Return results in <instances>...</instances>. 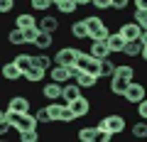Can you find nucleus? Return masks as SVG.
I'll list each match as a JSON object with an SVG mask.
<instances>
[{
	"label": "nucleus",
	"instance_id": "obj_1",
	"mask_svg": "<svg viewBox=\"0 0 147 142\" xmlns=\"http://www.w3.org/2000/svg\"><path fill=\"white\" fill-rule=\"evenodd\" d=\"M49 113H52V120L54 122H71V120H76L71 105H69L66 100H64V103H52V105H49Z\"/></svg>",
	"mask_w": 147,
	"mask_h": 142
},
{
	"label": "nucleus",
	"instance_id": "obj_2",
	"mask_svg": "<svg viewBox=\"0 0 147 142\" xmlns=\"http://www.w3.org/2000/svg\"><path fill=\"white\" fill-rule=\"evenodd\" d=\"M12 127H15L17 132H27V130H37V125H39V120H37L34 115H30V113H12Z\"/></svg>",
	"mask_w": 147,
	"mask_h": 142
},
{
	"label": "nucleus",
	"instance_id": "obj_3",
	"mask_svg": "<svg viewBox=\"0 0 147 142\" xmlns=\"http://www.w3.org/2000/svg\"><path fill=\"white\" fill-rule=\"evenodd\" d=\"M98 130H110L113 135H120V132L125 130V115H120V113L105 115L103 120L98 122Z\"/></svg>",
	"mask_w": 147,
	"mask_h": 142
},
{
	"label": "nucleus",
	"instance_id": "obj_4",
	"mask_svg": "<svg viewBox=\"0 0 147 142\" xmlns=\"http://www.w3.org/2000/svg\"><path fill=\"white\" fill-rule=\"evenodd\" d=\"M86 25H88V32H91V39H108V27L105 22L100 20L98 15H88L86 17Z\"/></svg>",
	"mask_w": 147,
	"mask_h": 142
},
{
	"label": "nucleus",
	"instance_id": "obj_5",
	"mask_svg": "<svg viewBox=\"0 0 147 142\" xmlns=\"http://www.w3.org/2000/svg\"><path fill=\"white\" fill-rule=\"evenodd\" d=\"M71 71H74V81H76L81 88H93L100 81V76L91 74V71H84V69H79V66H71Z\"/></svg>",
	"mask_w": 147,
	"mask_h": 142
},
{
	"label": "nucleus",
	"instance_id": "obj_6",
	"mask_svg": "<svg viewBox=\"0 0 147 142\" xmlns=\"http://www.w3.org/2000/svg\"><path fill=\"white\" fill-rule=\"evenodd\" d=\"M76 57H79V49H74V47H61L57 54H54V64L76 66Z\"/></svg>",
	"mask_w": 147,
	"mask_h": 142
},
{
	"label": "nucleus",
	"instance_id": "obj_7",
	"mask_svg": "<svg viewBox=\"0 0 147 142\" xmlns=\"http://www.w3.org/2000/svg\"><path fill=\"white\" fill-rule=\"evenodd\" d=\"M123 98L127 100V103H140V100H145L147 98V88L142 83H135V81H130V86H127V91H125V96Z\"/></svg>",
	"mask_w": 147,
	"mask_h": 142
},
{
	"label": "nucleus",
	"instance_id": "obj_8",
	"mask_svg": "<svg viewBox=\"0 0 147 142\" xmlns=\"http://www.w3.org/2000/svg\"><path fill=\"white\" fill-rule=\"evenodd\" d=\"M49 79L57 81V83H69V79H74L71 66H64V64H54L49 69Z\"/></svg>",
	"mask_w": 147,
	"mask_h": 142
},
{
	"label": "nucleus",
	"instance_id": "obj_9",
	"mask_svg": "<svg viewBox=\"0 0 147 142\" xmlns=\"http://www.w3.org/2000/svg\"><path fill=\"white\" fill-rule=\"evenodd\" d=\"M91 54H93V59H108L110 54V47H108V39H91V49H88Z\"/></svg>",
	"mask_w": 147,
	"mask_h": 142
},
{
	"label": "nucleus",
	"instance_id": "obj_10",
	"mask_svg": "<svg viewBox=\"0 0 147 142\" xmlns=\"http://www.w3.org/2000/svg\"><path fill=\"white\" fill-rule=\"evenodd\" d=\"M69 105H71V110H74V115H76V118H86L91 113V100L86 98V96H79V98L71 100Z\"/></svg>",
	"mask_w": 147,
	"mask_h": 142
},
{
	"label": "nucleus",
	"instance_id": "obj_11",
	"mask_svg": "<svg viewBox=\"0 0 147 142\" xmlns=\"http://www.w3.org/2000/svg\"><path fill=\"white\" fill-rule=\"evenodd\" d=\"M42 96H44L47 100H59V98L64 96V83H57V81H49V83H44Z\"/></svg>",
	"mask_w": 147,
	"mask_h": 142
},
{
	"label": "nucleus",
	"instance_id": "obj_12",
	"mask_svg": "<svg viewBox=\"0 0 147 142\" xmlns=\"http://www.w3.org/2000/svg\"><path fill=\"white\" fill-rule=\"evenodd\" d=\"M7 108L12 113H30V98L27 96H12L7 100Z\"/></svg>",
	"mask_w": 147,
	"mask_h": 142
},
{
	"label": "nucleus",
	"instance_id": "obj_13",
	"mask_svg": "<svg viewBox=\"0 0 147 142\" xmlns=\"http://www.w3.org/2000/svg\"><path fill=\"white\" fill-rule=\"evenodd\" d=\"M127 86H130V79H123V76H118V74L110 76V93L113 96H125Z\"/></svg>",
	"mask_w": 147,
	"mask_h": 142
},
{
	"label": "nucleus",
	"instance_id": "obj_14",
	"mask_svg": "<svg viewBox=\"0 0 147 142\" xmlns=\"http://www.w3.org/2000/svg\"><path fill=\"white\" fill-rule=\"evenodd\" d=\"M120 34L125 39H140L142 37V27L137 22H123L120 25Z\"/></svg>",
	"mask_w": 147,
	"mask_h": 142
},
{
	"label": "nucleus",
	"instance_id": "obj_15",
	"mask_svg": "<svg viewBox=\"0 0 147 142\" xmlns=\"http://www.w3.org/2000/svg\"><path fill=\"white\" fill-rule=\"evenodd\" d=\"M3 76H5L7 81H17V79H25V71H22L15 64V59H12V61H7L5 66H3Z\"/></svg>",
	"mask_w": 147,
	"mask_h": 142
},
{
	"label": "nucleus",
	"instance_id": "obj_16",
	"mask_svg": "<svg viewBox=\"0 0 147 142\" xmlns=\"http://www.w3.org/2000/svg\"><path fill=\"white\" fill-rule=\"evenodd\" d=\"M79 140H81V142H96V140H100V130H98V125L81 127V130H79Z\"/></svg>",
	"mask_w": 147,
	"mask_h": 142
},
{
	"label": "nucleus",
	"instance_id": "obj_17",
	"mask_svg": "<svg viewBox=\"0 0 147 142\" xmlns=\"http://www.w3.org/2000/svg\"><path fill=\"white\" fill-rule=\"evenodd\" d=\"M125 42H127V39L120 34V30L108 34V47H110V52H123V49H125Z\"/></svg>",
	"mask_w": 147,
	"mask_h": 142
},
{
	"label": "nucleus",
	"instance_id": "obj_18",
	"mask_svg": "<svg viewBox=\"0 0 147 142\" xmlns=\"http://www.w3.org/2000/svg\"><path fill=\"white\" fill-rule=\"evenodd\" d=\"M32 66L37 69H52L54 66V57H47V54H42V49H39V54H32Z\"/></svg>",
	"mask_w": 147,
	"mask_h": 142
},
{
	"label": "nucleus",
	"instance_id": "obj_19",
	"mask_svg": "<svg viewBox=\"0 0 147 142\" xmlns=\"http://www.w3.org/2000/svg\"><path fill=\"white\" fill-rule=\"evenodd\" d=\"M71 34H74L76 39H91V32H88V25H86V17L71 25Z\"/></svg>",
	"mask_w": 147,
	"mask_h": 142
},
{
	"label": "nucleus",
	"instance_id": "obj_20",
	"mask_svg": "<svg viewBox=\"0 0 147 142\" xmlns=\"http://www.w3.org/2000/svg\"><path fill=\"white\" fill-rule=\"evenodd\" d=\"M142 47H145L142 39H127L123 54H125V57H140V54H142Z\"/></svg>",
	"mask_w": 147,
	"mask_h": 142
},
{
	"label": "nucleus",
	"instance_id": "obj_21",
	"mask_svg": "<svg viewBox=\"0 0 147 142\" xmlns=\"http://www.w3.org/2000/svg\"><path fill=\"white\" fill-rule=\"evenodd\" d=\"M37 25H39V22H37L30 12H20V15L15 17V27H20V30H30V27H37Z\"/></svg>",
	"mask_w": 147,
	"mask_h": 142
},
{
	"label": "nucleus",
	"instance_id": "obj_22",
	"mask_svg": "<svg viewBox=\"0 0 147 142\" xmlns=\"http://www.w3.org/2000/svg\"><path fill=\"white\" fill-rule=\"evenodd\" d=\"M39 27H42L44 32H57L59 30V17L57 15H44V17H39Z\"/></svg>",
	"mask_w": 147,
	"mask_h": 142
},
{
	"label": "nucleus",
	"instance_id": "obj_23",
	"mask_svg": "<svg viewBox=\"0 0 147 142\" xmlns=\"http://www.w3.org/2000/svg\"><path fill=\"white\" fill-rule=\"evenodd\" d=\"M79 96H84V93H81V86H79V83H64V96H61V98L66 100V103L76 100Z\"/></svg>",
	"mask_w": 147,
	"mask_h": 142
},
{
	"label": "nucleus",
	"instance_id": "obj_24",
	"mask_svg": "<svg viewBox=\"0 0 147 142\" xmlns=\"http://www.w3.org/2000/svg\"><path fill=\"white\" fill-rule=\"evenodd\" d=\"M47 69H37V66H32L30 71H25V79L30 81V83H39V81H44L47 79Z\"/></svg>",
	"mask_w": 147,
	"mask_h": 142
},
{
	"label": "nucleus",
	"instance_id": "obj_25",
	"mask_svg": "<svg viewBox=\"0 0 147 142\" xmlns=\"http://www.w3.org/2000/svg\"><path fill=\"white\" fill-rule=\"evenodd\" d=\"M52 42H54L52 32H44V30H42V32H39V37H37V42H34V47L44 52V49H49V47H52Z\"/></svg>",
	"mask_w": 147,
	"mask_h": 142
},
{
	"label": "nucleus",
	"instance_id": "obj_26",
	"mask_svg": "<svg viewBox=\"0 0 147 142\" xmlns=\"http://www.w3.org/2000/svg\"><path fill=\"white\" fill-rule=\"evenodd\" d=\"M76 7H79L76 0H61V3L57 5V10L61 12V15H71V12H76Z\"/></svg>",
	"mask_w": 147,
	"mask_h": 142
},
{
	"label": "nucleus",
	"instance_id": "obj_27",
	"mask_svg": "<svg viewBox=\"0 0 147 142\" xmlns=\"http://www.w3.org/2000/svg\"><path fill=\"white\" fill-rule=\"evenodd\" d=\"M115 74V64L110 61V59H100V79H105V76H113Z\"/></svg>",
	"mask_w": 147,
	"mask_h": 142
},
{
	"label": "nucleus",
	"instance_id": "obj_28",
	"mask_svg": "<svg viewBox=\"0 0 147 142\" xmlns=\"http://www.w3.org/2000/svg\"><path fill=\"white\" fill-rule=\"evenodd\" d=\"M7 39H10V44H27V39H25V30H20V27H15V30L7 34Z\"/></svg>",
	"mask_w": 147,
	"mask_h": 142
},
{
	"label": "nucleus",
	"instance_id": "obj_29",
	"mask_svg": "<svg viewBox=\"0 0 147 142\" xmlns=\"http://www.w3.org/2000/svg\"><path fill=\"white\" fill-rule=\"evenodd\" d=\"M15 64L22 69V71H30V69H32V54H17Z\"/></svg>",
	"mask_w": 147,
	"mask_h": 142
},
{
	"label": "nucleus",
	"instance_id": "obj_30",
	"mask_svg": "<svg viewBox=\"0 0 147 142\" xmlns=\"http://www.w3.org/2000/svg\"><path fill=\"white\" fill-rule=\"evenodd\" d=\"M115 74L123 76V79H130V81H132V76H135V69H132L130 64H118V66H115Z\"/></svg>",
	"mask_w": 147,
	"mask_h": 142
},
{
	"label": "nucleus",
	"instance_id": "obj_31",
	"mask_svg": "<svg viewBox=\"0 0 147 142\" xmlns=\"http://www.w3.org/2000/svg\"><path fill=\"white\" fill-rule=\"evenodd\" d=\"M30 5H32V10H37V12H47L49 7L54 5V0H30Z\"/></svg>",
	"mask_w": 147,
	"mask_h": 142
},
{
	"label": "nucleus",
	"instance_id": "obj_32",
	"mask_svg": "<svg viewBox=\"0 0 147 142\" xmlns=\"http://www.w3.org/2000/svg\"><path fill=\"white\" fill-rule=\"evenodd\" d=\"M132 135H135L137 140H142V137H147V120H137L135 125H132Z\"/></svg>",
	"mask_w": 147,
	"mask_h": 142
},
{
	"label": "nucleus",
	"instance_id": "obj_33",
	"mask_svg": "<svg viewBox=\"0 0 147 142\" xmlns=\"http://www.w3.org/2000/svg\"><path fill=\"white\" fill-rule=\"evenodd\" d=\"M39 32H42V27H39V25H37V27H30V30H25V39H27V44H34L37 37H39Z\"/></svg>",
	"mask_w": 147,
	"mask_h": 142
},
{
	"label": "nucleus",
	"instance_id": "obj_34",
	"mask_svg": "<svg viewBox=\"0 0 147 142\" xmlns=\"http://www.w3.org/2000/svg\"><path fill=\"white\" fill-rule=\"evenodd\" d=\"M34 118H37L39 122H54V120H52V113H49V105H47V108H37Z\"/></svg>",
	"mask_w": 147,
	"mask_h": 142
},
{
	"label": "nucleus",
	"instance_id": "obj_35",
	"mask_svg": "<svg viewBox=\"0 0 147 142\" xmlns=\"http://www.w3.org/2000/svg\"><path fill=\"white\" fill-rule=\"evenodd\" d=\"M135 22L142 30H147V10H135Z\"/></svg>",
	"mask_w": 147,
	"mask_h": 142
},
{
	"label": "nucleus",
	"instance_id": "obj_36",
	"mask_svg": "<svg viewBox=\"0 0 147 142\" xmlns=\"http://www.w3.org/2000/svg\"><path fill=\"white\" fill-rule=\"evenodd\" d=\"M20 140L22 142H37L39 135H37V130H27V132H20Z\"/></svg>",
	"mask_w": 147,
	"mask_h": 142
},
{
	"label": "nucleus",
	"instance_id": "obj_37",
	"mask_svg": "<svg viewBox=\"0 0 147 142\" xmlns=\"http://www.w3.org/2000/svg\"><path fill=\"white\" fill-rule=\"evenodd\" d=\"M93 7L96 10H110L113 7V0H93Z\"/></svg>",
	"mask_w": 147,
	"mask_h": 142
},
{
	"label": "nucleus",
	"instance_id": "obj_38",
	"mask_svg": "<svg viewBox=\"0 0 147 142\" xmlns=\"http://www.w3.org/2000/svg\"><path fill=\"white\" fill-rule=\"evenodd\" d=\"M12 7H15V0H0V12H12Z\"/></svg>",
	"mask_w": 147,
	"mask_h": 142
},
{
	"label": "nucleus",
	"instance_id": "obj_39",
	"mask_svg": "<svg viewBox=\"0 0 147 142\" xmlns=\"http://www.w3.org/2000/svg\"><path fill=\"white\" fill-rule=\"evenodd\" d=\"M137 115H140L142 120H147V98L137 103Z\"/></svg>",
	"mask_w": 147,
	"mask_h": 142
},
{
	"label": "nucleus",
	"instance_id": "obj_40",
	"mask_svg": "<svg viewBox=\"0 0 147 142\" xmlns=\"http://www.w3.org/2000/svg\"><path fill=\"white\" fill-rule=\"evenodd\" d=\"M130 0H113V10H125Z\"/></svg>",
	"mask_w": 147,
	"mask_h": 142
},
{
	"label": "nucleus",
	"instance_id": "obj_41",
	"mask_svg": "<svg viewBox=\"0 0 147 142\" xmlns=\"http://www.w3.org/2000/svg\"><path fill=\"white\" fill-rule=\"evenodd\" d=\"M113 140V132L110 130H100V142H110Z\"/></svg>",
	"mask_w": 147,
	"mask_h": 142
},
{
	"label": "nucleus",
	"instance_id": "obj_42",
	"mask_svg": "<svg viewBox=\"0 0 147 142\" xmlns=\"http://www.w3.org/2000/svg\"><path fill=\"white\" fill-rule=\"evenodd\" d=\"M135 3V10H147V0H132Z\"/></svg>",
	"mask_w": 147,
	"mask_h": 142
},
{
	"label": "nucleus",
	"instance_id": "obj_43",
	"mask_svg": "<svg viewBox=\"0 0 147 142\" xmlns=\"http://www.w3.org/2000/svg\"><path fill=\"white\" fill-rule=\"evenodd\" d=\"M79 3V7H84V5H93V0H76Z\"/></svg>",
	"mask_w": 147,
	"mask_h": 142
},
{
	"label": "nucleus",
	"instance_id": "obj_44",
	"mask_svg": "<svg viewBox=\"0 0 147 142\" xmlns=\"http://www.w3.org/2000/svg\"><path fill=\"white\" fill-rule=\"evenodd\" d=\"M140 39H142V44H147V30H142V37Z\"/></svg>",
	"mask_w": 147,
	"mask_h": 142
},
{
	"label": "nucleus",
	"instance_id": "obj_45",
	"mask_svg": "<svg viewBox=\"0 0 147 142\" xmlns=\"http://www.w3.org/2000/svg\"><path fill=\"white\" fill-rule=\"evenodd\" d=\"M140 57H142V59H145V61H147V44H145V47H142V54H140Z\"/></svg>",
	"mask_w": 147,
	"mask_h": 142
},
{
	"label": "nucleus",
	"instance_id": "obj_46",
	"mask_svg": "<svg viewBox=\"0 0 147 142\" xmlns=\"http://www.w3.org/2000/svg\"><path fill=\"white\" fill-rule=\"evenodd\" d=\"M59 3H61V0H54V5H59Z\"/></svg>",
	"mask_w": 147,
	"mask_h": 142
}]
</instances>
